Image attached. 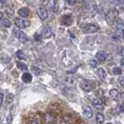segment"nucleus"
<instances>
[{
    "label": "nucleus",
    "mask_w": 124,
    "mask_h": 124,
    "mask_svg": "<svg viewBox=\"0 0 124 124\" xmlns=\"http://www.w3.org/2000/svg\"><path fill=\"white\" fill-rule=\"evenodd\" d=\"M117 124H121V123H120V122H118V123H117Z\"/></svg>",
    "instance_id": "c9c22d12"
},
{
    "label": "nucleus",
    "mask_w": 124,
    "mask_h": 124,
    "mask_svg": "<svg viewBox=\"0 0 124 124\" xmlns=\"http://www.w3.org/2000/svg\"><path fill=\"white\" fill-rule=\"evenodd\" d=\"M82 110H83V115L86 117V118H91L92 115H93V112H92V109L89 106H83L82 107Z\"/></svg>",
    "instance_id": "9d476101"
},
{
    "label": "nucleus",
    "mask_w": 124,
    "mask_h": 124,
    "mask_svg": "<svg viewBox=\"0 0 124 124\" xmlns=\"http://www.w3.org/2000/svg\"><path fill=\"white\" fill-rule=\"evenodd\" d=\"M112 73H113L114 75L118 76V75H121V74H122V70H121V68H119V67H114V68L112 69Z\"/></svg>",
    "instance_id": "393cba45"
},
{
    "label": "nucleus",
    "mask_w": 124,
    "mask_h": 124,
    "mask_svg": "<svg viewBox=\"0 0 124 124\" xmlns=\"http://www.w3.org/2000/svg\"><path fill=\"white\" fill-rule=\"evenodd\" d=\"M99 30H100V27L97 24H94V23H89V24H86L82 27V31L85 34L95 33V32H98Z\"/></svg>",
    "instance_id": "7ed1b4c3"
},
{
    "label": "nucleus",
    "mask_w": 124,
    "mask_h": 124,
    "mask_svg": "<svg viewBox=\"0 0 124 124\" xmlns=\"http://www.w3.org/2000/svg\"><path fill=\"white\" fill-rule=\"evenodd\" d=\"M37 13H38V16L39 17L41 18V20H46L47 18V10L45 6H40L38 9H37Z\"/></svg>",
    "instance_id": "423d86ee"
},
{
    "label": "nucleus",
    "mask_w": 124,
    "mask_h": 124,
    "mask_svg": "<svg viewBox=\"0 0 124 124\" xmlns=\"http://www.w3.org/2000/svg\"><path fill=\"white\" fill-rule=\"evenodd\" d=\"M118 83L122 86H124V78H118Z\"/></svg>",
    "instance_id": "cd10ccee"
},
{
    "label": "nucleus",
    "mask_w": 124,
    "mask_h": 124,
    "mask_svg": "<svg viewBox=\"0 0 124 124\" xmlns=\"http://www.w3.org/2000/svg\"><path fill=\"white\" fill-rule=\"evenodd\" d=\"M92 105H93L94 108H97V109H100V110L104 109V105H103V103H102V101H101L100 99H94V100L92 101Z\"/></svg>",
    "instance_id": "ddd939ff"
},
{
    "label": "nucleus",
    "mask_w": 124,
    "mask_h": 124,
    "mask_svg": "<svg viewBox=\"0 0 124 124\" xmlns=\"http://www.w3.org/2000/svg\"><path fill=\"white\" fill-rule=\"evenodd\" d=\"M21 78H22V80H23L25 83H29V82H31V81H32V75H31L30 73L25 72V73L22 75Z\"/></svg>",
    "instance_id": "dca6fc26"
},
{
    "label": "nucleus",
    "mask_w": 124,
    "mask_h": 124,
    "mask_svg": "<svg viewBox=\"0 0 124 124\" xmlns=\"http://www.w3.org/2000/svg\"><path fill=\"white\" fill-rule=\"evenodd\" d=\"M16 57L18 58V59H20V60H24V59H26V55L24 54V52H23V50H21V49H18L17 51H16Z\"/></svg>",
    "instance_id": "6ab92c4d"
},
{
    "label": "nucleus",
    "mask_w": 124,
    "mask_h": 124,
    "mask_svg": "<svg viewBox=\"0 0 124 124\" xmlns=\"http://www.w3.org/2000/svg\"><path fill=\"white\" fill-rule=\"evenodd\" d=\"M14 34L16 37V39L21 43H27L29 41V38L27 37V35L23 31H20V29H17V28L14 29Z\"/></svg>",
    "instance_id": "20e7f679"
},
{
    "label": "nucleus",
    "mask_w": 124,
    "mask_h": 124,
    "mask_svg": "<svg viewBox=\"0 0 124 124\" xmlns=\"http://www.w3.org/2000/svg\"><path fill=\"white\" fill-rule=\"evenodd\" d=\"M80 87L84 90V91H92L95 88V82L92 80H88V79H81L80 82Z\"/></svg>",
    "instance_id": "f03ea898"
},
{
    "label": "nucleus",
    "mask_w": 124,
    "mask_h": 124,
    "mask_svg": "<svg viewBox=\"0 0 124 124\" xmlns=\"http://www.w3.org/2000/svg\"><path fill=\"white\" fill-rule=\"evenodd\" d=\"M31 69H32V72H33L35 75H41V74H42L41 69H40V68H38V67H36V66H32V67H31Z\"/></svg>",
    "instance_id": "5701e85b"
},
{
    "label": "nucleus",
    "mask_w": 124,
    "mask_h": 124,
    "mask_svg": "<svg viewBox=\"0 0 124 124\" xmlns=\"http://www.w3.org/2000/svg\"><path fill=\"white\" fill-rule=\"evenodd\" d=\"M12 121H13V116H12V114H8V116H7V122H8V124H10Z\"/></svg>",
    "instance_id": "a878e982"
},
{
    "label": "nucleus",
    "mask_w": 124,
    "mask_h": 124,
    "mask_svg": "<svg viewBox=\"0 0 124 124\" xmlns=\"http://www.w3.org/2000/svg\"><path fill=\"white\" fill-rule=\"evenodd\" d=\"M107 124H112V123H107Z\"/></svg>",
    "instance_id": "e433bc0d"
},
{
    "label": "nucleus",
    "mask_w": 124,
    "mask_h": 124,
    "mask_svg": "<svg viewBox=\"0 0 124 124\" xmlns=\"http://www.w3.org/2000/svg\"><path fill=\"white\" fill-rule=\"evenodd\" d=\"M118 54L121 55V56H124V47H121V48L118 50Z\"/></svg>",
    "instance_id": "7c9ffc66"
},
{
    "label": "nucleus",
    "mask_w": 124,
    "mask_h": 124,
    "mask_svg": "<svg viewBox=\"0 0 124 124\" xmlns=\"http://www.w3.org/2000/svg\"><path fill=\"white\" fill-rule=\"evenodd\" d=\"M61 23L63 25H71L73 23V16L72 15H64L61 16Z\"/></svg>",
    "instance_id": "0eeeda50"
},
{
    "label": "nucleus",
    "mask_w": 124,
    "mask_h": 124,
    "mask_svg": "<svg viewBox=\"0 0 124 124\" xmlns=\"http://www.w3.org/2000/svg\"><path fill=\"white\" fill-rule=\"evenodd\" d=\"M2 16H3V14L0 12V21H1V19H2Z\"/></svg>",
    "instance_id": "72a5a7b5"
},
{
    "label": "nucleus",
    "mask_w": 124,
    "mask_h": 124,
    "mask_svg": "<svg viewBox=\"0 0 124 124\" xmlns=\"http://www.w3.org/2000/svg\"><path fill=\"white\" fill-rule=\"evenodd\" d=\"M52 124H56V123H52Z\"/></svg>",
    "instance_id": "4c0bfd02"
},
{
    "label": "nucleus",
    "mask_w": 124,
    "mask_h": 124,
    "mask_svg": "<svg viewBox=\"0 0 124 124\" xmlns=\"http://www.w3.org/2000/svg\"><path fill=\"white\" fill-rule=\"evenodd\" d=\"M104 121H105L104 114L101 113V112H98L96 114V122H97V124H104Z\"/></svg>",
    "instance_id": "a211bd4d"
},
{
    "label": "nucleus",
    "mask_w": 124,
    "mask_h": 124,
    "mask_svg": "<svg viewBox=\"0 0 124 124\" xmlns=\"http://www.w3.org/2000/svg\"><path fill=\"white\" fill-rule=\"evenodd\" d=\"M16 66H17L18 69H20V70H22V71H27V70H28L27 65H26L25 63H23V62H17V63H16Z\"/></svg>",
    "instance_id": "4be33fe9"
},
{
    "label": "nucleus",
    "mask_w": 124,
    "mask_h": 124,
    "mask_svg": "<svg viewBox=\"0 0 124 124\" xmlns=\"http://www.w3.org/2000/svg\"><path fill=\"white\" fill-rule=\"evenodd\" d=\"M0 23H1V25H2V26L6 27V28H8V27H10V26H11V21H10L8 18H3V19H1Z\"/></svg>",
    "instance_id": "aec40b11"
},
{
    "label": "nucleus",
    "mask_w": 124,
    "mask_h": 124,
    "mask_svg": "<svg viewBox=\"0 0 124 124\" xmlns=\"http://www.w3.org/2000/svg\"><path fill=\"white\" fill-rule=\"evenodd\" d=\"M15 24L17 28L19 29H23V28H27L30 25V22L28 20H25L24 18L21 17H16L15 18Z\"/></svg>",
    "instance_id": "39448f33"
},
{
    "label": "nucleus",
    "mask_w": 124,
    "mask_h": 124,
    "mask_svg": "<svg viewBox=\"0 0 124 124\" xmlns=\"http://www.w3.org/2000/svg\"><path fill=\"white\" fill-rule=\"evenodd\" d=\"M96 75L101 78V79H106V78H107V72H106V70L104 69V68H98L97 70H96Z\"/></svg>",
    "instance_id": "f8f14e48"
},
{
    "label": "nucleus",
    "mask_w": 124,
    "mask_h": 124,
    "mask_svg": "<svg viewBox=\"0 0 124 124\" xmlns=\"http://www.w3.org/2000/svg\"><path fill=\"white\" fill-rule=\"evenodd\" d=\"M108 94H109V97L112 100H114V101H118L120 99V92L117 89H114V88L113 89H110L109 92H108Z\"/></svg>",
    "instance_id": "1a4fd4ad"
},
{
    "label": "nucleus",
    "mask_w": 124,
    "mask_h": 124,
    "mask_svg": "<svg viewBox=\"0 0 124 124\" xmlns=\"http://www.w3.org/2000/svg\"><path fill=\"white\" fill-rule=\"evenodd\" d=\"M54 121V116L50 113H46L45 115V122L46 124H52V122Z\"/></svg>",
    "instance_id": "f3484780"
},
{
    "label": "nucleus",
    "mask_w": 124,
    "mask_h": 124,
    "mask_svg": "<svg viewBox=\"0 0 124 124\" xmlns=\"http://www.w3.org/2000/svg\"><path fill=\"white\" fill-rule=\"evenodd\" d=\"M34 37H35V39H36L37 41H40V40H41V39L43 38V37H42V36H41L40 34H38V33H36V34L34 35Z\"/></svg>",
    "instance_id": "c756f323"
},
{
    "label": "nucleus",
    "mask_w": 124,
    "mask_h": 124,
    "mask_svg": "<svg viewBox=\"0 0 124 124\" xmlns=\"http://www.w3.org/2000/svg\"><path fill=\"white\" fill-rule=\"evenodd\" d=\"M89 64H90L92 67H96V66H97V62H96V60H90V61H89Z\"/></svg>",
    "instance_id": "bb28decb"
},
{
    "label": "nucleus",
    "mask_w": 124,
    "mask_h": 124,
    "mask_svg": "<svg viewBox=\"0 0 124 124\" xmlns=\"http://www.w3.org/2000/svg\"><path fill=\"white\" fill-rule=\"evenodd\" d=\"M118 19V12L116 10H109L106 15V21L108 24L112 25Z\"/></svg>",
    "instance_id": "f257e3e1"
},
{
    "label": "nucleus",
    "mask_w": 124,
    "mask_h": 124,
    "mask_svg": "<svg viewBox=\"0 0 124 124\" xmlns=\"http://www.w3.org/2000/svg\"><path fill=\"white\" fill-rule=\"evenodd\" d=\"M120 66H121L122 69H124V58H122V59L120 60Z\"/></svg>",
    "instance_id": "2f4dec72"
},
{
    "label": "nucleus",
    "mask_w": 124,
    "mask_h": 124,
    "mask_svg": "<svg viewBox=\"0 0 124 124\" xmlns=\"http://www.w3.org/2000/svg\"><path fill=\"white\" fill-rule=\"evenodd\" d=\"M14 95L12 94V93H9L8 95H7V97H6V103L7 104H11L12 102H13V100H14Z\"/></svg>",
    "instance_id": "b1692460"
},
{
    "label": "nucleus",
    "mask_w": 124,
    "mask_h": 124,
    "mask_svg": "<svg viewBox=\"0 0 124 124\" xmlns=\"http://www.w3.org/2000/svg\"><path fill=\"white\" fill-rule=\"evenodd\" d=\"M32 124H39V123H38L37 121H33V122H32Z\"/></svg>",
    "instance_id": "f704fd0d"
},
{
    "label": "nucleus",
    "mask_w": 124,
    "mask_h": 124,
    "mask_svg": "<svg viewBox=\"0 0 124 124\" xmlns=\"http://www.w3.org/2000/svg\"><path fill=\"white\" fill-rule=\"evenodd\" d=\"M47 4H48L49 9H50L51 12L57 13L59 11V4H58V2H56V1H50V2H47Z\"/></svg>",
    "instance_id": "9b49d317"
},
{
    "label": "nucleus",
    "mask_w": 124,
    "mask_h": 124,
    "mask_svg": "<svg viewBox=\"0 0 124 124\" xmlns=\"http://www.w3.org/2000/svg\"><path fill=\"white\" fill-rule=\"evenodd\" d=\"M65 82H66L68 85H74L75 82H76V79H75V78H73V77H67V78H65Z\"/></svg>",
    "instance_id": "412c9836"
},
{
    "label": "nucleus",
    "mask_w": 124,
    "mask_h": 124,
    "mask_svg": "<svg viewBox=\"0 0 124 124\" xmlns=\"http://www.w3.org/2000/svg\"><path fill=\"white\" fill-rule=\"evenodd\" d=\"M52 35V30L49 26H45L43 28V31H42V37L44 39H48L50 38Z\"/></svg>",
    "instance_id": "6e6552de"
},
{
    "label": "nucleus",
    "mask_w": 124,
    "mask_h": 124,
    "mask_svg": "<svg viewBox=\"0 0 124 124\" xmlns=\"http://www.w3.org/2000/svg\"><path fill=\"white\" fill-rule=\"evenodd\" d=\"M3 101H4V94L3 93H0V108L3 104Z\"/></svg>",
    "instance_id": "c85d7f7f"
},
{
    "label": "nucleus",
    "mask_w": 124,
    "mask_h": 124,
    "mask_svg": "<svg viewBox=\"0 0 124 124\" xmlns=\"http://www.w3.org/2000/svg\"><path fill=\"white\" fill-rule=\"evenodd\" d=\"M108 57V53L106 51H98L96 53V59L99 61H105Z\"/></svg>",
    "instance_id": "2eb2a0df"
},
{
    "label": "nucleus",
    "mask_w": 124,
    "mask_h": 124,
    "mask_svg": "<svg viewBox=\"0 0 124 124\" xmlns=\"http://www.w3.org/2000/svg\"><path fill=\"white\" fill-rule=\"evenodd\" d=\"M17 14L18 16L21 17V18H24V17H27L28 15H29V10L27 8H20L18 11H17Z\"/></svg>",
    "instance_id": "4468645a"
},
{
    "label": "nucleus",
    "mask_w": 124,
    "mask_h": 124,
    "mask_svg": "<svg viewBox=\"0 0 124 124\" xmlns=\"http://www.w3.org/2000/svg\"><path fill=\"white\" fill-rule=\"evenodd\" d=\"M4 5H5V2H4V1H2V0H0V8H3V7H4Z\"/></svg>",
    "instance_id": "473e14b6"
}]
</instances>
